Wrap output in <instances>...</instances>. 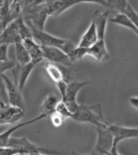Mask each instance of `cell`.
I'll return each instance as SVG.
<instances>
[{"mask_svg":"<svg viewBox=\"0 0 138 155\" xmlns=\"http://www.w3.org/2000/svg\"><path fill=\"white\" fill-rule=\"evenodd\" d=\"M71 119L78 123L90 124L96 128L110 126L104 117L100 103L93 105L80 104Z\"/></svg>","mask_w":138,"mask_h":155,"instance_id":"obj_1","label":"cell"},{"mask_svg":"<svg viewBox=\"0 0 138 155\" xmlns=\"http://www.w3.org/2000/svg\"><path fill=\"white\" fill-rule=\"evenodd\" d=\"M6 148H10L18 151L20 154H53L55 155H61L58 152L50 150L49 149L42 148L30 142L26 137L22 138H12L9 140Z\"/></svg>","mask_w":138,"mask_h":155,"instance_id":"obj_2","label":"cell"},{"mask_svg":"<svg viewBox=\"0 0 138 155\" xmlns=\"http://www.w3.org/2000/svg\"><path fill=\"white\" fill-rule=\"evenodd\" d=\"M97 140L91 154L104 155L109 153L113 147V135L109 126L96 128Z\"/></svg>","mask_w":138,"mask_h":155,"instance_id":"obj_3","label":"cell"},{"mask_svg":"<svg viewBox=\"0 0 138 155\" xmlns=\"http://www.w3.org/2000/svg\"><path fill=\"white\" fill-rule=\"evenodd\" d=\"M90 83V81H77L74 80L67 84L65 96L61 99V101L72 114L76 111L80 105L76 100L77 94L84 86L89 84Z\"/></svg>","mask_w":138,"mask_h":155,"instance_id":"obj_4","label":"cell"},{"mask_svg":"<svg viewBox=\"0 0 138 155\" xmlns=\"http://www.w3.org/2000/svg\"><path fill=\"white\" fill-rule=\"evenodd\" d=\"M2 76L4 80L5 86H6L9 105L17 107V108H19L25 111L26 104L22 96V92L7 76H5V74H2Z\"/></svg>","mask_w":138,"mask_h":155,"instance_id":"obj_5","label":"cell"},{"mask_svg":"<svg viewBox=\"0 0 138 155\" xmlns=\"http://www.w3.org/2000/svg\"><path fill=\"white\" fill-rule=\"evenodd\" d=\"M25 22L28 24V27L31 31L32 38H34L39 41L41 46L54 47L61 49L62 46L67 41L66 39H64V38H60L49 33H47L44 31H41V30L36 28L29 22Z\"/></svg>","mask_w":138,"mask_h":155,"instance_id":"obj_6","label":"cell"},{"mask_svg":"<svg viewBox=\"0 0 138 155\" xmlns=\"http://www.w3.org/2000/svg\"><path fill=\"white\" fill-rule=\"evenodd\" d=\"M41 49L44 59L47 60L54 62L58 65L69 67L73 64L70 58L59 48L54 47L41 46Z\"/></svg>","mask_w":138,"mask_h":155,"instance_id":"obj_7","label":"cell"},{"mask_svg":"<svg viewBox=\"0 0 138 155\" xmlns=\"http://www.w3.org/2000/svg\"><path fill=\"white\" fill-rule=\"evenodd\" d=\"M109 128L113 135V147H117L119 143L125 140L138 138V127H127L110 124Z\"/></svg>","mask_w":138,"mask_h":155,"instance_id":"obj_8","label":"cell"},{"mask_svg":"<svg viewBox=\"0 0 138 155\" xmlns=\"http://www.w3.org/2000/svg\"><path fill=\"white\" fill-rule=\"evenodd\" d=\"M35 66L36 65L31 61L30 63L23 65V66H20L17 64L16 66L12 70L14 76V82L18 86V87L22 92L24 90V88H25L26 82L30 74Z\"/></svg>","mask_w":138,"mask_h":155,"instance_id":"obj_9","label":"cell"},{"mask_svg":"<svg viewBox=\"0 0 138 155\" xmlns=\"http://www.w3.org/2000/svg\"><path fill=\"white\" fill-rule=\"evenodd\" d=\"M86 2L80 1H44V8L48 16H58L71 7Z\"/></svg>","mask_w":138,"mask_h":155,"instance_id":"obj_10","label":"cell"},{"mask_svg":"<svg viewBox=\"0 0 138 155\" xmlns=\"http://www.w3.org/2000/svg\"><path fill=\"white\" fill-rule=\"evenodd\" d=\"M25 111L10 105H7L0 113V125L13 124L25 117Z\"/></svg>","mask_w":138,"mask_h":155,"instance_id":"obj_11","label":"cell"},{"mask_svg":"<svg viewBox=\"0 0 138 155\" xmlns=\"http://www.w3.org/2000/svg\"><path fill=\"white\" fill-rule=\"evenodd\" d=\"M21 40L16 20L5 27L0 33V43L7 44L10 45V44H15L18 42H21Z\"/></svg>","mask_w":138,"mask_h":155,"instance_id":"obj_12","label":"cell"},{"mask_svg":"<svg viewBox=\"0 0 138 155\" xmlns=\"http://www.w3.org/2000/svg\"><path fill=\"white\" fill-rule=\"evenodd\" d=\"M22 43L28 52L32 63L36 65L42 64L44 59L41 45L36 43L32 38H26L22 41Z\"/></svg>","mask_w":138,"mask_h":155,"instance_id":"obj_13","label":"cell"},{"mask_svg":"<svg viewBox=\"0 0 138 155\" xmlns=\"http://www.w3.org/2000/svg\"><path fill=\"white\" fill-rule=\"evenodd\" d=\"M109 14V11L108 10H106L104 12L97 10L93 14L92 22L94 23L97 29L98 39H104Z\"/></svg>","mask_w":138,"mask_h":155,"instance_id":"obj_14","label":"cell"},{"mask_svg":"<svg viewBox=\"0 0 138 155\" xmlns=\"http://www.w3.org/2000/svg\"><path fill=\"white\" fill-rule=\"evenodd\" d=\"M87 55L92 56L100 62H105L109 60L110 54L107 51L104 39H98L97 43L88 49Z\"/></svg>","mask_w":138,"mask_h":155,"instance_id":"obj_15","label":"cell"},{"mask_svg":"<svg viewBox=\"0 0 138 155\" xmlns=\"http://www.w3.org/2000/svg\"><path fill=\"white\" fill-rule=\"evenodd\" d=\"M59 101L58 97L53 92L48 94L42 103L40 108V115H43L44 118H49L55 112L56 107Z\"/></svg>","mask_w":138,"mask_h":155,"instance_id":"obj_16","label":"cell"},{"mask_svg":"<svg viewBox=\"0 0 138 155\" xmlns=\"http://www.w3.org/2000/svg\"><path fill=\"white\" fill-rule=\"evenodd\" d=\"M97 41L98 36L97 29H96L94 23L91 22L89 27L81 38L80 43L77 47H81V48L89 49L90 47L94 45Z\"/></svg>","mask_w":138,"mask_h":155,"instance_id":"obj_17","label":"cell"},{"mask_svg":"<svg viewBox=\"0 0 138 155\" xmlns=\"http://www.w3.org/2000/svg\"><path fill=\"white\" fill-rule=\"evenodd\" d=\"M42 119H44V117L43 115H40L39 116H38V117L32 119V120H29L28 121L24 122V123H21L20 124H18V125H16V126H15L12 127L10 128V129H8V130H6L4 132H3L2 134H0V148H5L7 147V144L8 143L9 140H10V138H11V135L12 134V133H14L15 132V131L18 130L19 128H21L24 126H28V125L34 123V122L40 120H42Z\"/></svg>","mask_w":138,"mask_h":155,"instance_id":"obj_18","label":"cell"},{"mask_svg":"<svg viewBox=\"0 0 138 155\" xmlns=\"http://www.w3.org/2000/svg\"><path fill=\"white\" fill-rule=\"evenodd\" d=\"M15 53H16V61L20 66H23L31 61V58L27 52L25 47L21 42L15 43Z\"/></svg>","mask_w":138,"mask_h":155,"instance_id":"obj_19","label":"cell"},{"mask_svg":"<svg viewBox=\"0 0 138 155\" xmlns=\"http://www.w3.org/2000/svg\"><path fill=\"white\" fill-rule=\"evenodd\" d=\"M44 68L53 81L55 83H58L63 80V76L61 70L58 65L52 64L48 61L44 62L43 64Z\"/></svg>","mask_w":138,"mask_h":155,"instance_id":"obj_20","label":"cell"},{"mask_svg":"<svg viewBox=\"0 0 138 155\" xmlns=\"http://www.w3.org/2000/svg\"><path fill=\"white\" fill-rule=\"evenodd\" d=\"M110 21L114 24H116V25L124 26V27L130 29L135 33L138 31V30L134 26L133 24L131 22V20L123 14H117L114 18L110 20Z\"/></svg>","mask_w":138,"mask_h":155,"instance_id":"obj_21","label":"cell"},{"mask_svg":"<svg viewBox=\"0 0 138 155\" xmlns=\"http://www.w3.org/2000/svg\"><path fill=\"white\" fill-rule=\"evenodd\" d=\"M16 21L18 25V32L21 40L23 41L26 39V38H32L31 30H30L28 26H26L22 16H20L19 18H18Z\"/></svg>","mask_w":138,"mask_h":155,"instance_id":"obj_22","label":"cell"},{"mask_svg":"<svg viewBox=\"0 0 138 155\" xmlns=\"http://www.w3.org/2000/svg\"><path fill=\"white\" fill-rule=\"evenodd\" d=\"M130 19L131 22L133 24L134 26H136L138 30V14L134 10V9L131 7L130 3H127V5L124 9L123 13Z\"/></svg>","mask_w":138,"mask_h":155,"instance_id":"obj_23","label":"cell"},{"mask_svg":"<svg viewBox=\"0 0 138 155\" xmlns=\"http://www.w3.org/2000/svg\"><path fill=\"white\" fill-rule=\"evenodd\" d=\"M76 48H77V46L72 42V41L70 40H67L66 41V42L65 43V44L62 46L61 50L63 51H64L65 54L70 58L71 61H72L73 63L74 55L75 51H76Z\"/></svg>","mask_w":138,"mask_h":155,"instance_id":"obj_24","label":"cell"},{"mask_svg":"<svg viewBox=\"0 0 138 155\" xmlns=\"http://www.w3.org/2000/svg\"><path fill=\"white\" fill-rule=\"evenodd\" d=\"M55 112L62 116L65 120L67 118H71L73 115L72 113L69 111L67 107H66L65 103L62 101H59L58 105H57Z\"/></svg>","mask_w":138,"mask_h":155,"instance_id":"obj_25","label":"cell"},{"mask_svg":"<svg viewBox=\"0 0 138 155\" xmlns=\"http://www.w3.org/2000/svg\"><path fill=\"white\" fill-rule=\"evenodd\" d=\"M2 75H0V101H2L5 104L9 105V100L6 86H5L4 80L3 79Z\"/></svg>","mask_w":138,"mask_h":155,"instance_id":"obj_26","label":"cell"},{"mask_svg":"<svg viewBox=\"0 0 138 155\" xmlns=\"http://www.w3.org/2000/svg\"><path fill=\"white\" fill-rule=\"evenodd\" d=\"M16 65L17 62L14 59H13V60H9L7 61H0V75L4 74L5 71L8 70H12Z\"/></svg>","mask_w":138,"mask_h":155,"instance_id":"obj_27","label":"cell"},{"mask_svg":"<svg viewBox=\"0 0 138 155\" xmlns=\"http://www.w3.org/2000/svg\"><path fill=\"white\" fill-rule=\"evenodd\" d=\"M49 119L51 120V121L53 126L56 127H61L62 125L64 124L65 120V119L62 116H61L56 112L54 113L49 117Z\"/></svg>","mask_w":138,"mask_h":155,"instance_id":"obj_28","label":"cell"},{"mask_svg":"<svg viewBox=\"0 0 138 155\" xmlns=\"http://www.w3.org/2000/svg\"><path fill=\"white\" fill-rule=\"evenodd\" d=\"M9 45L2 44L0 45V61H7L10 59L8 56V50Z\"/></svg>","mask_w":138,"mask_h":155,"instance_id":"obj_29","label":"cell"},{"mask_svg":"<svg viewBox=\"0 0 138 155\" xmlns=\"http://www.w3.org/2000/svg\"><path fill=\"white\" fill-rule=\"evenodd\" d=\"M55 84L57 86V87H58V88L60 94H61V99H63V98H64V96H65L67 84L66 82H65L64 80H62V81H61V82H59L58 83H56Z\"/></svg>","mask_w":138,"mask_h":155,"instance_id":"obj_30","label":"cell"},{"mask_svg":"<svg viewBox=\"0 0 138 155\" xmlns=\"http://www.w3.org/2000/svg\"><path fill=\"white\" fill-rule=\"evenodd\" d=\"M131 105L136 109H138V97H131L130 99Z\"/></svg>","mask_w":138,"mask_h":155,"instance_id":"obj_31","label":"cell"},{"mask_svg":"<svg viewBox=\"0 0 138 155\" xmlns=\"http://www.w3.org/2000/svg\"><path fill=\"white\" fill-rule=\"evenodd\" d=\"M106 155H120L117 152V147H113L109 153L106 154Z\"/></svg>","mask_w":138,"mask_h":155,"instance_id":"obj_32","label":"cell"},{"mask_svg":"<svg viewBox=\"0 0 138 155\" xmlns=\"http://www.w3.org/2000/svg\"><path fill=\"white\" fill-rule=\"evenodd\" d=\"M7 105H8V104H5V103L3 102V101H0V113L2 112V110L5 108V107Z\"/></svg>","mask_w":138,"mask_h":155,"instance_id":"obj_33","label":"cell"},{"mask_svg":"<svg viewBox=\"0 0 138 155\" xmlns=\"http://www.w3.org/2000/svg\"><path fill=\"white\" fill-rule=\"evenodd\" d=\"M74 155H92L91 154H81V153H73Z\"/></svg>","mask_w":138,"mask_h":155,"instance_id":"obj_34","label":"cell"},{"mask_svg":"<svg viewBox=\"0 0 138 155\" xmlns=\"http://www.w3.org/2000/svg\"><path fill=\"white\" fill-rule=\"evenodd\" d=\"M32 155H44V154H32Z\"/></svg>","mask_w":138,"mask_h":155,"instance_id":"obj_35","label":"cell"},{"mask_svg":"<svg viewBox=\"0 0 138 155\" xmlns=\"http://www.w3.org/2000/svg\"><path fill=\"white\" fill-rule=\"evenodd\" d=\"M136 35H137V36H138V31H137V32H136Z\"/></svg>","mask_w":138,"mask_h":155,"instance_id":"obj_36","label":"cell"}]
</instances>
